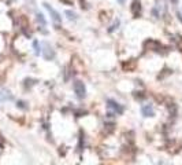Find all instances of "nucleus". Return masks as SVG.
<instances>
[{"mask_svg":"<svg viewBox=\"0 0 182 165\" xmlns=\"http://www.w3.org/2000/svg\"><path fill=\"white\" fill-rule=\"evenodd\" d=\"M107 109H108V111H110V114H122L123 113L122 106L119 105V103L111 101V99L107 102Z\"/></svg>","mask_w":182,"mask_h":165,"instance_id":"nucleus-1","label":"nucleus"},{"mask_svg":"<svg viewBox=\"0 0 182 165\" xmlns=\"http://www.w3.org/2000/svg\"><path fill=\"white\" fill-rule=\"evenodd\" d=\"M74 92L80 99L85 98V95H86V88H85L84 82L82 81H75L74 82Z\"/></svg>","mask_w":182,"mask_h":165,"instance_id":"nucleus-2","label":"nucleus"},{"mask_svg":"<svg viewBox=\"0 0 182 165\" xmlns=\"http://www.w3.org/2000/svg\"><path fill=\"white\" fill-rule=\"evenodd\" d=\"M43 46H44V58H45L47 61H49V59H52V58L55 57V51L52 50V47L49 46L48 43H43Z\"/></svg>","mask_w":182,"mask_h":165,"instance_id":"nucleus-3","label":"nucleus"},{"mask_svg":"<svg viewBox=\"0 0 182 165\" xmlns=\"http://www.w3.org/2000/svg\"><path fill=\"white\" fill-rule=\"evenodd\" d=\"M44 6H45V8L49 11V14H51V15H52V19H54V22H55V23H60V22H62V18H60L59 13H56V11H55L54 8H52L49 4H47V3H45V4H44Z\"/></svg>","mask_w":182,"mask_h":165,"instance_id":"nucleus-4","label":"nucleus"},{"mask_svg":"<svg viewBox=\"0 0 182 165\" xmlns=\"http://www.w3.org/2000/svg\"><path fill=\"white\" fill-rule=\"evenodd\" d=\"M141 113H142L144 117H154V116H155L154 106H152V105H145V106H142Z\"/></svg>","mask_w":182,"mask_h":165,"instance_id":"nucleus-5","label":"nucleus"},{"mask_svg":"<svg viewBox=\"0 0 182 165\" xmlns=\"http://www.w3.org/2000/svg\"><path fill=\"white\" fill-rule=\"evenodd\" d=\"M131 13H133L134 17L140 15V13H141V3H140V0H133V3H131Z\"/></svg>","mask_w":182,"mask_h":165,"instance_id":"nucleus-6","label":"nucleus"},{"mask_svg":"<svg viewBox=\"0 0 182 165\" xmlns=\"http://www.w3.org/2000/svg\"><path fill=\"white\" fill-rule=\"evenodd\" d=\"M13 99V95L6 88H0V102H6V101H11Z\"/></svg>","mask_w":182,"mask_h":165,"instance_id":"nucleus-7","label":"nucleus"},{"mask_svg":"<svg viewBox=\"0 0 182 165\" xmlns=\"http://www.w3.org/2000/svg\"><path fill=\"white\" fill-rule=\"evenodd\" d=\"M66 15L69 17V19H75V18H77V17H75V14L71 13V11H66Z\"/></svg>","mask_w":182,"mask_h":165,"instance_id":"nucleus-8","label":"nucleus"},{"mask_svg":"<svg viewBox=\"0 0 182 165\" xmlns=\"http://www.w3.org/2000/svg\"><path fill=\"white\" fill-rule=\"evenodd\" d=\"M37 21H39V22H41L43 25H45V19H44L43 14H37Z\"/></svg>","mask_w":182,"mask_h":165,"instance_id":"nucleus-9","label":"nucleus"},{"mask_svg":"<svg viewBox=\"0 0 182 165\" xmlns=\"http://www.w3.org/2000/svg\"><path fill=\"white\" fill-rule=\"evenodd\" d=\"M33 46H34V52H36V55H39V54H40V50H39V43H37V41H34V43H33Z\"/></svg>","mask_w":182,"mask_h":165,"instance_id":"nucleus-10","label":"nucleus"},{"mask_svg":"<svg viewBox=\"0 0 182 165\" xmlns=\"http://www.w3.org/2000/svg\"><path fill=\"white\" fill-rule=\"evenodd\" d=\"M18 106H19L21 109H25V107H26V106H25V103H23V102H18Z\"/></svg>","mask_w":182,"mask_h":165,"instance_id":"nucleus-11","label":"nucleus"},{"mask_svg":"<svg viewBox=\"0 0 182 165\" xmlns=\"http://www.w3.org/2000/svg\"><path fill=\"white\" fill-rule=\"evenodd\" d=\"M170 2H171V3H174V4H175V3H177L178 0H170Z\"/></svg>","mask_w":182,"mask_h":165,"instance_id":"nucleus-12","label":"nucleus"},{"mask_svg":"<svg viewBox=\"0 0 182 165\" xmlns=\"http://www.w3.org/2000/svg\"><path fill=\"white\" fill-rule=\"evenodd\" d=\"M119 3H125V0H119Z\"/></svg>","mask_w":182,"mask_h":165,"instance_id":"nucleus-13","label":"nucleus"}]
</instances>
